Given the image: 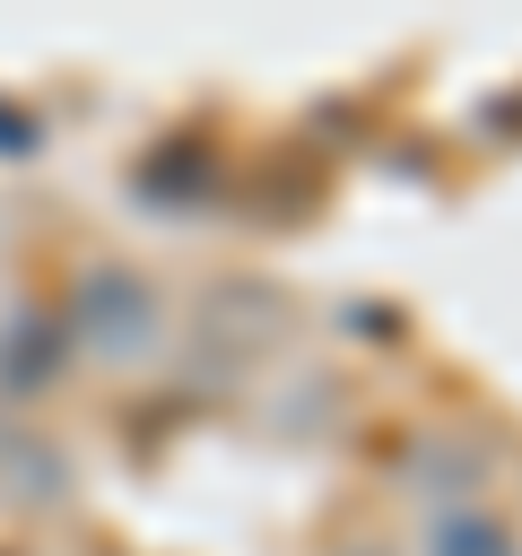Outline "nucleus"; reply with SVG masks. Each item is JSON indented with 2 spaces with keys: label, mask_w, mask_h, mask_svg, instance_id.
I'll use <instances>...</instances> for the list:
<instances>
[{
  "label": "nucleus",
  "mask_w": 522,
  "mask_h": 556,
  "mask_svg": "<svg viewBox=\"0 0 522 556\" xmlns=\"http://www.w3.org/2000/svg\"><path fill=\"white\" fill-rule=\"evenodd\" d=\"M0 486L17 504H61L70 495V469L52 443H35V426H0Z\"/></svg>",
  "instance_id": "nucleus-3"
},
{
  "label": "nucleus",
  "mask_w": 522,
  "mask_h": 556,
  "mask_svg": "<svg viewBox=\"0 0 522 556\" xmlns=\"http://www.w3.org/2000/svg\"><path fill=\"white\" fill-rule=\"evenodd\" d=\"M52 382H61V330L35 321V313H17V321L0 330V391H9V400H35V391H52Z\"/></svg>",
  "instance_id": "nucleus-2"
},
{
  "label": "nucleus",
  "mask_w": 522,
  "mask_h": 556,
  "mask_svg": "<svg viewBox=\"0 0 522 556\" xmlns=\"http://www.w3.org/2000/svg\"><path fill=\"white\" fill-rule=\"evenodd\" d=\"M70 339H78V356L130 365V356L157 339V295H148L130 269H87L78 295H70Z\"/></svg>",
  "instance_id": "nucleus-1"
},
{
  "label": "nucleus",
  "mask_w": 522,
  "mask_h": 556,
  "mask_svg": "<svg viewBox=\"0 0 522 556\" xmlns=\"http://www.w3.org/2000/svg\"><path fill=\"white\" fill-rule=\"evenodd\" d=\"M426 556H513V530L496 513H478V504H452V513H435Z\"/></svg>",
  "instance_id": "nucleus-4"
},
{
  "label": "nucleus",
  "mask_w": 522,
  "mask_h": 556,
  "mask_svg": "<svg viewBox=\"0 0 522 556\" xmlns=\"http://www.w3.org/2000/svg\"><path fill=\"white\" fill-rule=\"evenodd\" d=\"M44 148V130H35V113H17V104H0V156H35Z\"/></svg>",
  "instance_id": "nucleus-5"
}]
</instances>
